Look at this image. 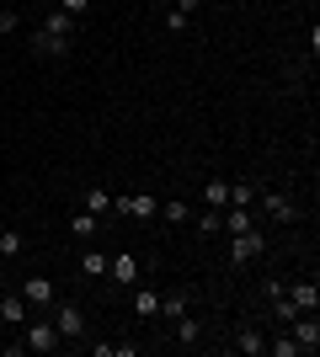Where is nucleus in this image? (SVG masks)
Listing matches in <instances>:
<instances>
[{
  "mask_svg": "<svg viewBox=\"0 0 320 357\" xmlns=\"http://www.w3.org/2000/svg\"><path fill=\"white\" fill-rule=\"evenodd\" d=\"M155 219H171V224H182V219H192V208H187L182 197H176V203H160V213H155Z\"/></svg>",
  "mask_w": 320,
  "mask_h": 357,
  "instance_id": "nucleus-21",
  "label": "nucleus"
},
{
  "mask_svg": "<svg viewBox=\"0 0 320 357\" xmlns=\"http://www.w3.org/2000/svg\"><path fill=\"white\" fill-rule=\"evenodd\" d=\"M283 294H289V304H294L299 314H315V310H320V288H315V278H299V283L283 288Z\"/></svg>",
  "mask_w": 320,
  "mask_h": 357,
  "instance_id": "nucleus-7",
  "label": "nucleus"
},
{
  "mask_svg": "<svg viewBox=\"0 0 320 357\" xmlns=\"http://www.w3.org/2000/svg\"><path fill=\"white\" fill-rule=\"evenodd\" d=\"M86 208H91V213H96V219H102V213H107V208H112V197H107V192H102V187H91V192H86Z\"/></svg>",
  "mask_w": 320,
  "mask_h": 357,
  "instance_id": "nucleus-25",
  "label": "nucleus"
},
{
  "mask_svg": "<svg viewBox=\"0 0 320 357\" xmlns=\"http://www.w3.org/2000/svg\"><path fill=\"white\" fill-rule=\"evenodd\" d=\"M0 278H6V256H0Z\"/></svg>",
  "mask_w": 320,
  "mask_h": 357,
  "instance_id": "nucleus-31",
  "label": "nucleus"
},
{
  "mask_svg": "<svg viewBox=\"0 0 320 357\" xmlns=\"http://www.w3.org/2000/svg\"><path fill=\"white\" fill-rule=\"evenodd\" d=\"M219 229L245 235V229H257V219H251V208H229V213H219Z\"/></svg>",
  "mask_w": 320,
  "mask_h": 357,
  "instance_id": "nucleus-14",
  "label": "nucleus"
},
{
  "mask_svg": "<svg viewBox=\"0 0 320 357\" xmlns=\"http://www.w3.org/2000/svg\"><path fill=\"white\" fill-rule=\"evenodd\" d=\"M267 352H273V357H299V342H294L289 331H283L277 342H267Z\"/></svg>",
  "mask_w": 320,
  "mask_h": 357,
  "instance_id": "nucleus-23",
  "label": "nucleus"
},
{
  "mask_svg": "<svg viewBox=\"0 0 320 357\" xmlns=\"http://www.w3.org/2000/svg\"><path fill=\"white\" fill-rule=\"evenodd\" d=\"M203 203H208V208H224V203H229V181H224V176H213L208 187H203Z\"/></svg>",
  "mask_w": 320,
  "mask_h": 357,
  "instance_id": "nucleus-17",
  "label": "nucleus"
},
{
  "mask_svg": "<svg viewBox=\"0 0 320 357\" xmlns=\"http://www.w3.org/2000/svg\"><path fill=\"white\" fill-rule=\"evenodd\" d=\"M48 310H54V331H59L64 342H86V314H80V304H70V298H54Z\"/></svg>",
  "mask_w": 320,
  "mask_h": 357,
  "instance_id": "nucleus-1",
  "label": "nucleus"
},
{
  "mask_svg": "<svg viewBox=\"0 0 320 357\" xmlns=\"http://www.w3.org/2000/svg\"><path fill=\"white\" fill-rule=\"evenodd\" d=\"M70 235H75V240H91V235H96V213H91V208L75 213V219H70Z\"/></svg>",
  "mask_w": 320,
  "mask_h": 357,
  "instance_id": "nucleus-19",
  "label": "nucleus"
},
{
  "mask_svg": "<svg viewBox=\"0 0 320 357\" xmlns=\"http://www.w3.org/2000/svg\"><path fill=\"white\" fill-rule=\"evenodd\" d=\"M235 352H245V357H261V352H267V336H261L257 326H241V331H235Z\"/></svg>",
  "mask_w": 320,
  "mask_h": 357,
  "instance_id": "nucleus-12",
  "label": "nucleus"
},
{
  "mask_svg": "<svg viewBox=\"0 0 320 357\" xmlns=\"http://www.w3.org/2000/svg\"><path fill=\"white\" fill-rule=\"evenodd\" d=\"M16 294L27 298V310H48V304H54V278H43V272H32L27 283L16 288Z\"/></svg>",
  "mask_w": 320,
  "mask_h": 357,
  "instance_id": "nucleus-3",
  "label": "nucleus"
},
{
  "mask_svg": "<svg viewBox=\"0 0 320 357\" xmlns=\"http://www.w3.org/2000/svg\"><path fill=\"white\" fill-rule=\"evenodd\" d=\"M107 278L123 288H134L139 283V256H107Z\"/></svg>",
  "mask_w": 320,
  "mask_h": 357,
  "instance_id": "nucleus-9",
  "label": "nucleus"
},
{
  "mask_svg": "<svg viewBox=\"0 0 320 357\" xmlns=\"http://www.w3.org/2000/svg\"><path fill=\"white\" fill-rule=\"evenodd\" d=\"M261 251H267V235H261V229H245V235H229V261H235V267H245V261H257Z\"/></svg>",
  "mask_w": 320,
  "mask_h": 357,
  "instance_id": "nucleus-2",
  "label": "nucleus"
},
{
  "mask_svg": "<svg viewBox=\"0 0 320 357\" xmlns=\"http://www.w3.org/2000/svg\"><path fill=\"white\" fill-rule=\"evenodd\" d=\"M171 6H176L182 16H192V11H198V0H171Z\"/></svg>",
  "mask_w": 320,
  "mask_h": 357,
  "instance_id": "nucleus-30",
  "label": "nucleus"
},
{
  "mask_svg": "<svg viewBox=\"0 0 320 357\" xmlns=\"http://www.w3.org/2000/svg\"><path fill=\"white\" fill-rule=\"evenodd\" d=\"M43 32H48V38H75V32H80V16H70V11L54 6V11L43 16Z\"/></svg>",
  "mask_w": 320,
  "mask_h": 357,
  "instance_id": "nucleus-10",
  "label": "nucleus"
},
{
  "mask_svg": "<svg viewBox=\"0 0 320 357\" xmlns=\"http://www.w3.org/2000/svg\"><path fill=\"white\" fill-rule=\"evenodd\" d=\"M80 272H86V278H107V256L102 251H86V256H80Z\"/></svg>",
  "mask_w": 320,
  "mask_h": 357,
  "instance_id": "nucleus-20",
  "label": "nucleus"
},
{
  "mask_svg": "<svg viewBox=\"0 0 320 357\" xmlns=\"http://www.w3.org/2000/svg\"><path fill=\"white\" fill-rule=\"evenodd\" d=\"M0 320H6V326H22V320H27V298L22 294H0Z\"/></svg>",
  "mask_w": 320,
  "mask_h": 357,
  "instance_id": "nucleus-13",
  "label": "nucleus"
},
{
  "mask_svg": "<svg viewBox=\"0 0 320 357\" xmlns=\"http://www.w3.org/2000/svg\"><path fill=\"white\" fill-rule=\"evenodd\" d=\"M32 54H38V59H64V54H70V38H48L43 27L32 32Z\"/></svg>",
  "mask_w": 320,
  "mask_h": 357,
  "instance_id": "nucleus-11",
  "label": "nucleus"
},
{
  "mask_svg": "<svg viewBox=\"0 0 320 357\" xmlns=\"http://www.w3.org/2000/svg\"><path fill=\"white\" fill-rule=\"evenodd\" d=\"M160 314H166V320L187 314V298H182V294H160Z\"/></svg>",
  "mask_w": 320,
  "mask_h": 357,
  "instance_id": "nucleus-22",
  "label": "nucleus"
},
{
  "mask_svg": "<svg viewBox=\"0 0 320 357\" xmlns=\"http://www.w3.org/2000/svg\"><path fill=\"white\" fill-rule=\"evenodd\" d=\"M198 229H203V235H219V208H208V213H198Z\"/></svg>",
  "mask_w": 320,
  "mask_h": 357,
  "instance_id": "nucleus-27",
  "label": "nucleus"
},
{
  "mask_svg": "<svg viewBox=\"0 0 320 357\" xmlns=\"http://www.w3.org/2000/svg\"><path fill=\"white\" fill-rule=\"evenodd\" d=\"M155 6H171V0H155Z\"/></svg>",
  "mask_w": 320,
  "mask_h": 357,
  "instance_id": "nucleus-32",
  "label": "nucleus"
},
{
  "mask_svg": "<svg viewBox=\"0 0 320 357\" xmlns=\"http://www.w3.org/2000/svg\"><path fill=\"white\" fill-rule=\"evenodd\" d=\"M22 245H27V240H22V229H0V256H16Z\"/></svg>",
  "mask_w": 320,
  "mask_h": 357,
  "instance_id": "nucleus-24",
  "label": "nucleus"
},
{
  "mask_svg": "<svg viewBox=\"0 0 320 357\" xmlns=\"http://www.w3.org/2000/svg\"><path fill=\"white\" fill-rule=\"evenodd\" d=\"M134 314L139 320H155V314H160V294H155V288H139L134 294Z\"/></svg>",
  "mask_w": 320,
  "mask_h": 357,
  "instance_id": "nucleus-15",
  "label": "nucleus"
},
{
  "mask_svg": "<svg viewBox=\"0 0 320 357\" xmlns=\"http://www.w3.org/2000/svg\"><path fill=\"white\" fill-rule=\"evenodd\" d=\"M198 336H203L198 320H192V314H176V342H182V347H198Z\"/></svg>",
  "mask_w": 320,
  "mask_h": 357,
  "instance_id": "nucleus-16",
  "label": "nucleus"
},
{
  "mask_svg": "<svg viewBox=\"0 0 320 357\" xmlns=\"http://www.w3.org/2000/svg\"><path fill=\"white\" fill-rule=\"evenodd\" d=\"M86 6L91 0H59V11H70V16H86Z\"/></svg>",
  "mask_w": 320,
  "mask_h": 357,
  "instance_id": "nucleus-28",
  "label": "nucleus"
},
{
  "mask_svg": "<svg viewBox=\"0 0 320 357\" xmlns=\"http://www.w3.org/2000/svg\"><path fill=\"white\" fill-rule=\"evenodd\" d=\"M16 27H22V16H16V11H0V32H16Z\"/></svg>",
  "mask_w": 320,
  "mask_h": 357,
  "instance_id": "nucleus-29",
  "label": "nucleus"
},
{
  "mask_svg": "<svg viewBox=\"0 0 320 357\" xmlns=\"http://www.w3.org/2000/svg\"><path fill=\"white\" fill-rule=\"evenodd\" d=\"M166 27H171V32H187V27H192V16H182L176 6H166Z\"/></svg>",
  "mask_w": 320,
  "mask_h": 357,
  "instance_id": "nucleus-26",
  "label": "nucleus"
},
{
  "mask_svg": "<svg viewBox=\"0 0 320 357\" xmlns=\"http://www.w3.org/2000/svg\"><path fill=\"white\" fill-rule=\"evenodd\" d=\"M257 203V187L251 181H229V208H251Z\"/></svg>",
  "mask_w": 320,
  "mask_h": 357,
  "instance_id": "nucleus-18",
  "label": "nucleus"
},
{
  "mask_svg": "<svg viewBox=\"0 0 320 357\" xmlns=\"http://www.w3.org/2000/svg\"><path fill=\"white\" fill-rule=\"evenodd\" d=\"M289 336L299 342V357L315 352V347H320V320H315V314H294V320H289Z\"/></svg>",
  "mask_w": 320,
  "mask_h": 357,
  "instance_id": "nucleus-4",
  "label": "nucleus"
},
{
  "mask_svg": "<svg viewBox=\"0 0 320 357\" xmlns=\"http://www.w3.org/2000/svg\"><path fill=\"white\" fill-rule=\"evenodd\" d=\"M261 213H267L273 224H294V219H299V208H294L289 192H261Z\"/></svg>",
  "mask_w": 320,
  "mask_h": 357,
  "instance_id": "nucleus-6",
  "label": "nucleus"
},
{
  "mask_svg": "<svg viewBox=\"0 0 320 357\" xmlns=\"http://www.w3.org/2000/svg\"><path fill=\"white\" fill-rule=\"evenodd\" d=\"M22 342H27V352H54V347H59L64 336H59V331H54V320H32Z\"/></svg>",
  "mask_w": 320,
  "mask_h": 357,
  "instance_id": "nucleus-5",
  "label": "nucleus"
},
{
  "mask_svg": "<svg viewBox=\"0 0 320 357\" xmlns=\"http://www.w3.org/2000/svg\"><path fill=\"white\" fill-rule=\"evenodd\" d=\"M112 208L128 213V219H155V213H160V197H150V192H139V197H112Z\"/></svg>",
  "mask_w": 320,
  "mask_h": 357,
  "instance_id": "nucleus-8",
  "label": "nucleus"
}]
</instances>
